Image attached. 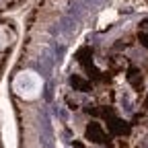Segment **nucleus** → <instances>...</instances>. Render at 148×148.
Returning a JSON list of instances; mask_svg holds the SVG:
<instances>
[{
  "instance_id": "f257e3e1",
  "label": "nucleus",
  "mask_w": 148,
  "mask_h": 148,
  "mask_svg": "<svg viewBox=\"0 0 148 148\" xmlns=\"http://www.w3.org/2000/svg\"><path fill=\"white\" fill-rule=\"evenodd\" d=\"M41 88H43V80L35 70H23L12 80V90L25 101L37 99L41 95Z\"/></svg>"
},
{
  "instance_id": "f03ea898",
  "label": "nucleus",
  "mask_w": 148,
  "mask_h": 148,
  "mask_svg": "<svg viewBox=\"0 0 148 148\" xmlns=\"http://www.w3.org/2000/svg\"><path fill=\"white\" fill-rule=\"evenodd\" d=\"M12 41H14V33H12L6 25H0V49L8 47Z\"/></svg>"
}]
</instances>
